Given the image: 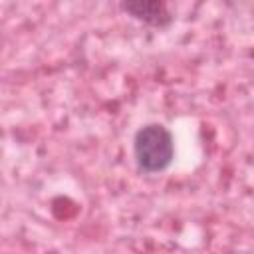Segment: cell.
<instances>
[{
	"mask_svg": "<svg viewBox=\"0 0 254 254\" xmlns=\"http://www.w3.org/2000/svg\"><path fill=\"white\" fill-rule=\"evenodd\" d=\"M133 157L143 173H163L175 159V141L171 131L161 123H147L139 127L133 137Z\"/></svg>",
	"mask_w": 254,
	"mask_h": 254,
	"instance_id": "cell-1",
	"label": "cell"
},
{
	"mask_svg": "<svg viewBox=\"0 0 254 254\" xmlns=\"http://www.w3.org/2000/svg\"><path fill=\"white\" fill-rule=\"evenodd\" d=\"M121 10L131 14L135 20H141L155 28H165L173 22V16L165 2L159 0H137V2H121Z\"/></svg>",
	"mask_w": 254,
	"mask_h": 254,
	"instance_id": "cell-2",
	"label": "cell"
}]
</instances>
